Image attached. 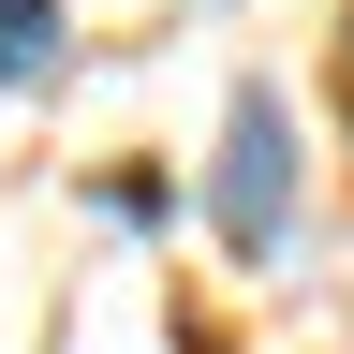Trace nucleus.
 <instances>
[{"mask_svg": "<svg viewBox=\"0 0 354 354\" xmlns=\"http://www.w3.org/2000/svg\"><path fill=\"white\" fill-rule=\"evenodd\" d=\"M207 221L221 236H236L251 266H281L295 251V104L281 88H236V118H221V177H207Z\"/></svg>", "mask_w": 354, "mask_h": 354, "instance_id": "1", "label": "nucleus"}, {"mask_svg": "<svg viewBox=\"0 0 354 354\" xmlns=\"http://www.w3.org/2000/svg\"><path fill=\"white\" fill-rule=\"evenodd\" d=\"M59 59V0H0V88H30Z\"/></svg>", "mask_w": 354, "mask_h": 354, "instance_id": "2", "label": "nucleus"}]
</instances>
